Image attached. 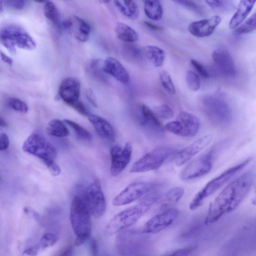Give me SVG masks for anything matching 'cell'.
<instances>
[{
    "mask_svg": "<svg viewBox=\"0 0 256 256\" xmlns=\"http://www.w3.org/2000/svg\"><path fill=\"white\" fill-rule=\"evenodd\" d=\"M64 121L53 119L50 121L46 126V132L50 136L64 138L69 134V131Z\"/></svg>",
    "mask_w": 256,
    "mask_h": 256,
    "instance_id": "obj_30",
    "label": "cell"
},
{
    "mask_svg": "<svg viewBox=\"0 0 256 256\" xmlns=\"http://www.w3.org/2000/svg\"><path fill=\"white\" fill-rule=\"evenodd\" d=\"M84 201L94 217L99 218L105 213L106 208V198L100 181L95 180L86 188Z\"/></svg>",
    "mask_w": 256,
    "mask_h": 256,
    "instance_id": "obj_13",
    "label": "cell"
},
{
    "mask_svg": "<svg viewBox=\"0 0 256 256\" xmlns=\"http://www.w3.org/2000/svg\"><path fill=\"white\" fill-rule=\"evenodd\" d=\"M254 180V172L250 170L230 182L210 204L204 220L205 225L214 224L234 210L248 194Z\"/></svg>",
    "mask_w": 256,
    "mask_h": 256,
    "instance_id": "obj_1",
    "label": "cell"
},
{
    "mask_svg": "<svg viewBox=\"0 0 256 256\" xmlns=\"http://www.w3.org/2000/svg\"><path fill=\"white\" fill-rule=\"evenodd\" d=\"M142 232L134 230L121 232L117 236L116 246L120 256H146L148 246Z\"/></svg>",
    "mask_w": 256,
    "mask_h": 256,
    "instance_id": "obj_6",
    "label": "cell"
},
{
    "mask_svg": "<svg viewBox=\"0 0 256 256\" xmlns=\"http://www.w3.org/2000/svg\"><path fill=\"white\" fill-rule=\"evenodd\" d=\"M114 31L117 38L124 42L132 43L138 40V35L136 32L124 22H117Z\"/></svg>",
    "mask_w": 256,
    "mask_h": 256,
    "instance_id": "obj_27",
    "label": "cell"
},
{
    "mask_svg": "<svg viewBox=\"0 0 256 256\" xmlns=\"http://www.w3.org/2000/svg\"></svg>",
    "mask_w": 256,
    "mask_h": 256,
    "instance_id": "obj_55",
    "label": "cell"
},
{
    "mask_svg": "<svg viewBox=\"0 0 256 256\" xmlns=\"http://www.w3.org/2000/svg\"><path fill=\"white\" fill-rule=\"evenodd\" d=\"M0 42L12 54L16 52V47L26 50H32L36 43L31 36L20 26L8 24L1 28Z\"/></svg>",
    "mask_w": 256,
    "mask_h": 256,
    "instance_id": "obj_4",
    "label": "cell"
},
{
    "mask_svg": "<svg viewBox=\"0 0 256 256\" xmlns=\"http://www.w3.org/2000/svg\"><path fill=\"white\" fill-rule=\"evenodd\" d=\"M102 70L106 74L122 84H127L130 80L128 73L124 66L116 59L107 58L102 63Z\"/></svg>",
    "mask_w": 256,
    "mask_h": 256,
    "instance_id": "obj_22",
    "label": "cell"
},
{
    "mask_svg": "<svg viewBox=\"0 0 256 256\" xmlns=\"http://www.w3.org/2000/svg\"><path fill=\"white\" fill-rule=\"evenodd\" d=\"M186 81L188 88L192 92L198 90L201 86L199 75L192 70H188L186 75Z\"/></svg>",
    "mask_w": 256,
    "mask_h": 256,
    "instance_id": "obj_34",
    "label": "cell"
},
{
    "mask_svg": "<svg viewBox=\"0 0 256 256\" xmlns=\"http://www.w3.org/2000/svg\"><path fill=\"white\" fill-rule=\"evenodd\" d=\"M63 121L73 130L74 134L78 138L86 141L92 140V136L90 133L78 123L68 119H64Z\"/></svg>",
    "mask_w": 256,
    "mask_h": 256,
    "instance_id": "obj_32",
    "label": "cell"
},
{
    "mask_svg": "<svg viewBox=\"0 0 256 256\" xmlns=\"http://www.w3.org/2000/svg\"><path fill=\"white\" fill-rule=\"evenodd\" d=\"M174 2L180 4L186 8H190L199 14H202L203 12L201 8L192 1L188 0H175Z\"/></svg>",
    "mask_w": 256,
    "mask_h": 256,
    "instance_id": "obj_43",
    "label": "cell"
},
{
    "mask_svg": "<svg viewBox=\"0 0 256 256\" xmlns=\"http://www.w3.org/2000/svg\"><path fill=\"white\" fill-rule=\"evenodd\" d=\"M153 112L158 117L164 120L172 118L174 116L172 109L166 104H161L154 107Z\"/></svg>",
    "mask_w": 256,
    "mask_h": 256,
    "instance_id": "obj_39",
    "label": "cell"
},
{
    "mask_svg": "<svg viewBox=\"0 0 256 256\" xmlns=\"http://www.w3.org/2000/svg\"><path fill=\"white\" fill-rule=\"evenodd\" d=\"M86 96L88 101L95 107L97 106V103L95 96L92 92L90 90H88L86 92Z\"/></svg>",
    "mask_w": 256,
    "mask_h": 256,
    "instance_id": "obj_50",
    "label": "cell"
},
{
    "mask_svg": "<svg viewBox=\"0 0 256 256\" xmlns=\"http://www.w3.org/2000/svg\"><path fill=\"white\" fill-rule=\"evenodd\" d=\"M144 24L148 28H149L150 29H152L153 30H161L162 29V28L157 26L156 24H154L150 22L144 21Z\"/></svg>",
    "mask_w": 256,
    "mask_h": 256,
    "instance_id": "obj_52",
    "label": "cell"
},
{
    "mask_svg": "<svg viewBox=\"0 0 256 256\" xmlns=\"http://www.w3.org/2000/svg\"><path fill=\"white\" fill-rule=\"evenodd\" d=\"M3 2L6 6L16 10H22L26 4L25 0H10Z\"/></svg>",
    "mask_w": 256,
    "mask_h": 256,
    "instance_id": "obj_44",
    "label": "cell"
},
{
    "mask_svg": "<svg viewBox=\"0 0 256 256\" xmlns=\"http://www.w3.org/2000/svg\"><path fill=\"white\" fill-rule=\"evenodd\" d=\"M88 117L90 122L102 138L110 142L114 140L115 133L114 128L106 120L94 114H90Z\"/></svg>",
    "mask_w": 256,
    "mask_h": 256,
    "instance_id": "obj_23",
    "label": "cell"
},
{
    "mask_svg": "<svg viewBox=\"0 0 256 256\" xmlns=\"http://www.w3.org/2000/svg\"><path fill=\"white\" fill-rule=\"evenodd\" d=\"M44 14L45 17L49 20L58 28H61L58 10L56 4L51 1L44 2L43 7Z\"/></svg>",
    "mask_w": 256,
    "mask_h": 256,
    "instance_id": "obj_31",
    "label": "cell"
},
{
    "mask_svg": "<svg viewBox=\"0 0 256 256\" xmlns=\"http://www.w3.org/2000/svg\"><path fill=\"white\" fill-rule=\"evenodd\" d=\"M0 57L2 60L8 65H12L13 64L12 60L2 52H0Z\"/></svg>",
    "mask_w": 256,
    "mask_h": 256,
    "instance_id": "obj_51",
    "label": "cell"
},
{
    "mask_svg": "<svg viewBox=\"0 0 256 256\" xmlns=\"http://www.w3.org/2000/svg\"><path fill=\"white\" fill-rule=\"evenodd\" d=\"M70 218L74 232L76 245L80 246L86 242L90 236L92 230L91 213L84 201L78 196L72 200Z\"/></svg>",
    "mask_w": 256,
    "mask_h": 256,
    "instance_id": "obj_3",
    "label": "cell"
},
{
    "mask_svg": "<svg viewBox=\"0 0 256 256\" xmlns=\"http://www.w3.org/2000/svg\"><path fill=\"white\" fill-rule=\"evenodd\" d=\"M222 18L216 15L210 18L191 22L188 26L190 34L198 38L210 36L220 23Z\"/></svg>",
    "mask_w": 256,
    "mask_h": 256,
    "instance_id": "obj_21",
    "label": "cell"
},
{
    "mask_svg": "<svg viewBox=\"0 0 256 256\" xmlns=\"http://www.w3.org/2000/svg\"><path fill=\"white\" fill-rule=\"evenodd\" d=\"M40 251L37 244L26 248L23 253L28 256H36Z\"/></svg>",
    "mask_w": 256,
    "mask_h": 256,
    "instance_id": "obj_47",
    "label": "cell"
},
{
    "mask_svg": "<svg viewBox=\"0 0 256 256\" xmlns=\"http://www.w3.org/2000/svg\"><path fill=\"white\" fill-rule=\"evenodd\" d=\"M7 126V123L3 118L0 117V126Z\"/></svg>",
    "mask_w": 256,
    "mask_h": 256,
    "instance_id": "obj_53",
    "label": "cell"
},
{
    "mask_svg": "<svg viewBox=\"0 0 256 256\" xmlns=\"http://www.w3.org/2000/svg\"><path fill=\"white\" fill-rule=\"evenodd\" d=\"M90 250L92 256H98V246L94 238H92L90 241Z\"/></svg>",
    "mask_w": 256,
    "mask_h": 256,
    "instance_id": "obj_49",
    "label": "cell"
},
{
    "mask_svg": "<svg viewBox=\"0 0 256 256\" xmlns=\"http://www.w3.org/2000/svg\"><path fill=\"white\" fill-rule=\"evenodd\" d=\"M218 146L210 148L189 163L181 172L180 178L183 180H188L202 177L208 174L212 168L214 158Z\"/></svg>",
    "mask_w": 256,
    "mask_h": 256,
    "instance_id": "obj_10",
    "label": "cell"
},
{
    "mask_svg": "<svg viewBox=\"0 0 256 256\" xmlns=\"http://www.w3.org/2000/svg\"><path fill=\"white\" fill-rule=\"evenodd\" d=\"M256 0H241L239 2L236 12L230 20V28H238L242 25L254 7Z\"/></svg>",
    "mask_w": 256,
    "mask_h": 256,
    "instance_id": "obj_24",
    "label": "cell"
},
{
    "mask_svg": "<svg viewBox=\"0 0 256 256\" xmlns=\"http://www.w3.org/2000/svg\"><path fill=\"white\" fill-rule=\"evenodd\" d=\"M128 54L131 58L138 60L140 58V52L134 46H128Z\"/></svg>",
    "mask_w": 256,
    "mask_h": 256,
    "instance_id": "obj_48",
    "label": "cell"
},
{
    "mask_svg": "<svg viewBox=\"0 0 256 256\" xmlns=\"http://www.w3.org/2000/svg\"><path fill=\"white\" fill-rule=\"evenodd\" d=\"M203 105L206 115L213 124L225 127L231 123L232 120V110L220 95L207 96L204 100Z\"/></svg>",
    "mask_w": 256,
    "mask_h": 256,
    "instance_id": "obj_7",
    "label": "cell"
},
{
    "mask_svg": "<svg viewBox=\"0 0 256 256\" xmlns=\"http://www.w3.org/2000/svg\"><path fill=\"white\" fill-rule=\"evenodd\" d=\"M80 92V82L74 77L64 78L61 82L58 88L60 98L69 106L79 100Z\"/></svg>",
    "mask_w": 256,
    "mask_h": 256,
    "instance_id": "obj_20",
    "label": "cell"
},
{
    "mask_svg": "<svg viewBox=\"0 0 256 256\" xmlns=\"http://www.w3.org/2000/svg\"><path fill=\"white\" fill-rule=\"evenodd\" d=\"M175 150L168 146H160L140 157L132 165L130 172L140 173L159 168L174 152Z\"/></svg>",
    "mask_w": 256,
    "mask_h": 256,
    "instance_id": "obj_9",
    "label": "cell"
},
{
    "mask_svg": "<svg viewBox=\"0 0 256 256\" xmlns=\"http://www.w3.org/2000/svg\"><path fill=\"white\" fill-rule=\"evenodd\" d=\"M22 150L40 159L47 168L56 162V149L46 139L38 134H32L24 140Z\"/></svg>",
    "mask_w": 256,
    "mask_h": 256,
    "instance_id": "obj_8",
    "label": "cell"
},
{
    "mask_svg": "<svg viewBox=\"0 0 256 256\" xmlns=\"http://www.w3.org/2000/svg\"><path fill=\"white\" fill-rule=\"evenodd\" d=\"M212 58L216 68L222 75L228 78L236 76V70L234 62L226 49H216L212 53Z\"/></svg>",
    "mask_w": 256,
    "mask_h": 256,
    "instance_id": "obj_17",
    "label": "cell"
},
{
    "mask_svg": "<svg viewBox=\"0 0 256 256\" xmlns=\"http://www.w3.org/2000/svg\"><path fill=\"white\" fill-rule=\"evenodd\" d=\"M200 126V121L196 116L186 111H182L175 120L166 124L165 128L176 135L191 138L196 135Z\"/></svg>",
    "mask_w": 256,
    "mask_h": 256,
    "instance_id": "obj_12",
    "label": "cell"
},
{
    "mask_svg": "<svg viewBox=\"0 0 256 256\" xmlns=\"http://www.w3.org/2000/svg\"><path fill=\"white\" fill-rule=\"evenodd\" d=\"M196 247L190 246L178 249L166 256H193Z\"/></svg>",
    "mask_w": 256,
    "mask_h": 256,
    "instance_id": "obj_41",
    "label": "cell"
},
{
    "mask_svg": "<svg viewBox=\"0 0 256 256\" xmlns=\"http://www.w3.org/2000/svg\"><path fill=\"white\" fill-rule=\"evenodd\" d=\"M7 105L14 111L26 113L28 112V106L22 100L14 97L8 98L6 100Z\"/></svg>",
    "mask_w": 256,
    "mask_h": 256,
    "instance_id": "obj_38",
    "label": "cell"
},
{
    "mask_svg": "<svg viewBox=\"0 0 256 256\" xmlns=\"http://www.w3.org/2000/svg\"><path fill=\"white\" fill-rule=\"evenodd\" d=\"M160 184L155 182H134L126 186L113 200L115 206L128 204L150 192Z\"/></svg>",
    "mask_w": 256,
    "mask_h": 256,
    "instance_id": "obj_11",
    "label": "cell"
},
{
    "mask_svg": "<svg viewBox=\"0 0 256 256\" xmlns=\"http://www.w3.org/2000/svg\"><path fill=\"white\" fill-rule=\"evenodd\" d=\"M70 106L83 116H88L90 114L84 104L80 100L76 101Z\"/></svg>",
    "mask_w": 256,
    "mask_h": 256,
    "instance_id": "obj_45",
    "label": "cell"
},
{
    "mask_svg": "<svg viewBox=\"0 0 256 256\" xmlns=\"http://www.w3.org/2000/svg\"><path fill=\"white\" fill-rule=\"evenodd\" d=\"M212 134L205 135L180 150L176 155L175 163L177 166L184 164L195 155L206 147L212 141Z\"/></svg>",
    "mask_w": 256,
    "mask_h": 256,
    "instance_id": "obj_18",
    "label": "cell"
},
{
    "mask_svg": "<svg viewBox=\"0 0 256 256\" xmlns=\"http://www.w3.org/2000/svg\"><path fill=\"white\" fill-rule=\"evenodd\" d=\"M98 60H93L90 64V68L92 72L97 77L102 78V73H104L102 70V64L101 65Z\"/></svg>",
    "mask_w": 256,
    "mask_h": 256,
    "instance_id": "obj_42",
    "label": "cell"
},
{
    "mask_svg": "<svg viewBox=\"0 0 256 256\" xmlns=\"http://www.w3.org/2000/svg\"><path fill=\"white\" fill-rule=\"evenodd\" d=\"M132 144L126 142L124 146L114 145L110 149V174L113 176L120 174L128 164L132 158Z\"/></svg>",
    "mask_w": 256,
    "mask_h": 256,
    "instance_id": "obj_14",
    "label": "cell"
},
{
    "mask_svg": "<svg viewBox=\"0 0 256 256\" xmlns=\"http://www.w3.org/2000/svg\"><path fill=\"white\" fill-rule=\"evenodd\" d=\"M144 12L146 16L150 20H158L163 14V9L159 0L144 1Z\"/></svg>",
    "mask_w": 256,
    "mask_h": 256,
    "instance_id": "obj_29",
    "label": "cell"
},
{
    "mask_svg": "<svg viewBox=\"0 0 256 256\" xmlns=\"http://www.w3.org/2000/svg\"><path fill=\"white\" fill-rule=\"evenodd\" d=\"M160 80L164 90L170 94L174 95L176 89L170 74L165 71H162L160 74Z\"/></svg>",
    "mask_w": 256,
    "mask_h": 256,
    "instance_id": "obj_35",
    "label": "cell"
},
{
    "mask_svg": "<svg viewBox=\"0 0 256 256\" xmlns=\"http://www.w3.org/2000/svg\"><path fill=\"white\" fill-rule=\"evenodd\" d=\"M10 140L8 137L5 133H2L0 137V150H5L8 148Z\"/></svg>",
    "mask_w": 256,
    "mask_h": 256,
    "instance_id": "obj_46",
    "label": "cell"
},
{
    "mask_svg": "<svg viewBox=\"0 0 256 256\" xmlns=\"http://www.w3.org/2000/svg\"><path fill=\"white\" fill-rule=\"evenodd\" d=\"M160 197L159 192H151L146 195L138 204L126 208L114 215L106 226L108 235L120 233L135 224Z\"/></svg>",
    "mask_w": 256,
    "mask_h": 256,
    "instance_id": "obj_2",
    "label": "cell"
},
{
    "mask_svg": "<svg viewBox=\"0 0 256 256\" xmlns=\"http://www.w3.org/2000/svg\"><path fill=\"white\" fill-rule=\"evenodd\" d=\"M212 9L224 12H230L235 8V4L232 0H206L204 1Z\"/></svg>",
    "mask_w": 256,
    "mask_h": 256,
    "instance_id": "obj_33",
    "label": "cell"
},
{
    "mask_svg": "<svg viewBox=\"0 0 256 256\" xmlns=\"http://www.w3.org/2000/svg\"><path fill=\"white\" fill-rule=\"evenodd\" d=\"M114 6L125 16L131 20L137 19L140 14L138 6L134 0H114Z\"/></svg>",
    "mask_w": 256,
    "mask_h": 256,
    "instance_id": "obj_26",
    "label": "cell"
},
{
    "mask_svg": "<svg viewBox=\"0 0 256 256\" xmlns=\"http://www.w3.org/2000/svg\"><path fill=\"white\" fill-rule=\"evenodd\" d=\"M184 194V189L182 187L171 188L158 201L160 208L166 210L170 208V206L176 204L182 198Z\"/></svg>",
    "mask_w": 256,
    "mask_h": 256,
    "instance_id": "obj_25",
    "label": "cell"
},
{
    "mask_svg": "<svg viewBox=\"0 0 256 256\" xmlns=\"http://www.w3.org/2000/svg\"><path fill=\"white\" fill-rule=\"evenodd\" d=\"M250 160V158H248L242 162L228 168L219 176L209 181L195 195L190 204V209L194 210L200 207L208 197L230 180L236 174L244 168Z\"/></svg>",
    "mask_w": 256,
    "mask_h": 256,
    "instance_id": "obj_5",
    "label": "cell"
},
{
    "mask_svg": "<svg viewBox=\"0 0 256 256\" xmlns=\"http://www.w3.org/2000/svg\"><path fill=\"white\" fill-rule=\"evenodd\" d=\"M256 29V11L236 30L239 34L250 33Z\"/></svg>",
    "mask_w": 256,
    "mask_h": 256,
    "instance_id": "obj_36",
    "label": "cell"
},
{
    "mask_svg": "<svg viewBox=\"0 0 256 256\" xmlns=\"http://www.w3.org/2000/svg\"><path fill=\"white\" fill-rule=\"evenodd\" d=\"M144 53L147 59L155 67L161 66L165 60L163 50L154 46H146L144 48Z\"/></svg>",
    "mask_w": 256,
    "mask_h": 256,
    "instance_id": "obj_28",
    "label": "cell"
},
{
    "mask_svg": "<svg viewBox=\"0 0 256 256\" xmlns=\"http://www.w3.org/2000/svg\"><path fill=\"white\" fill-rule=\"evenodd\" d=\"M254 190H255V192H256V180H254Z\"/></svg>",
    "mask_w": 256,
    "mask_h": 256,
    "instance_id": "obj_54",
    "label": "cell"
},
{
    "mask_svg": "<svg viewBox=\"0 0 256 256\" xmlns=\"http://www.w3.org/2000/svg\"><path fill=\"white\" fill-rule=\"evenodd\" d=\"M178 211L174 208H170L150 218L144 225L142 232L145 234L158 233L170 226L177 218Z\"/></svg>",
    "mask_w": 256,
    "mask_h": 256,
    "instance_id": "obj_15",
    "label": "cell"
},
{
    "mask_svg": "<svg viewBox=\"0 0 256 256\" xmlns=\"http://www.w3.org/2000/svg\"><path fill=\"white\" fill-rule=\"evenodd\" d=\"M56 235L52 232H46L44 234L37 244L40 250H44L54 246L58 240Z\"/></svg>",
    "mask_w": 256,
    "mask_h": 256,
    "instance_id": "obj_37",
    "label": "cell"
},
{
    "mask_svg": "<svg viewBox=\"0 0 256 256\" xmlns=\"http://www.w3.org/2000/svg\"><path fill=\"white\" fill-rule=\"evenodd\" d=\"M138 122L142 128L148 134L154 137L162 136L164 128L153 110L145 104L140 107Z\"/></svg>",
    "mask_w": 256,
    "mask_h": 256,
    "instance_id": "obj_16",
    "label": "cell"
},
{
    "mask_svg": "<svg viewBox=\"0 0 256 256\" xmlns=\"http://www.w3.org/2000/svg\"><path fill=\"white\" fill-rule=\"evenodd\" d=\"M62 26L80 42H85L89 38L90 25L78 16H70L63 22Z\"/></svg>",
    "mask_w": 256,
    "mask_h": 256,
    "instance_id": "obj_19",
    "label": "cell"
},
{
    "mask_svg": "<svg viewBox=\"0 0 256 256\" xmlns=\"http://www.w3.org/2000/svg\"><path fill=\"white\" fill-rule=\"evenodd\" d=\"M190 63L200 76L206 78H209L210 76V74L206 68L200 62L196 60L192 59Z\"/></svg>",
    "mask_w": 256,
    "mask_h": 256,
    "instance_id": "obj_40",
    "label": "cell"
}]
</instances>
